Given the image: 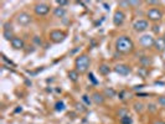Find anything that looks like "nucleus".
<instances>
[{"label":"nucleus","mask_w":165,"mask_h":124,"mask_svg":"<svg viewBox=\"0 0 165 124\" xmlns=\"http://www.w3.org/2000/svg\"><path fill=\"white\" fill-rule=\"evenodd\" d=\"M116 48L120 54H129L134 48V44L131 37L128 36H119L116 40Z\"/></svg>","instance_id":"1"},{"label":"nucleus","mask_w":165,"mask_h":124,"mask_svg":"<svg viewBox=\"0 0 165 124\" xmlns=\"http://www.w3.org/2000/svg\"><path fill=\"white\" fill-rule=\"evenodd\" d=\"M89 65H91V61H89V57L87 55H81L76 58L75 61V66H76V71L78 73H84L87 72V69L89 68Z\"/></svg>","instance_id":"2"},{"label":"nucleus","mask_w":165,"mask_h":124,"mask_svg":"<svg viewBox=\"0 0 165 124\" xmlns=\"http://www.w3.org/2000/svg\"><path fill=\"white\" fill-rule=\"evenodd\" d=\"M139 42H140V45H142L143 47L149 48V47L154 46V44H155V39L152 36V35L145 34V35H143V36H140Z\"/></svg>","instance_id":"3"},{"label":"nucleus","mask_w":165,"mask_h":124,"mask_svg":"<svg viewBox=\"0 0 165 124\" xmlns=\"http://www.w3.org/2000/svg\"><path fill=\"white\" fill-rule=\"evenodd\" d=\"M65 37H66L65 32H62V31H60V30H53V31H51V34H50V39H51L55 44L62 42V41L65 40Z\"/></svg>","instance_id":"4"},{"label":"nucleus","mask_w":165,"mask_h":124,"mask_svg":"<svg viewBox=\"0 0 165 124\" xmlns=\"http://www.w3.org/2000/svg\"><path fill=\"white\" fill-rule=\"evenodd\" d=\"M31 20H32V17H31V15L27 14V12H20L19 15L16 16L17 24H20V25H23V26L29 25V24L31 23Z\"/></svg>","instance_id":"5"},{"label":"nucleus","mask_w":165,"mask_h":124,"mask_svg":"<svg viewBox=\"0 0 165 124\" xmlns=\"http://www.w3.org/2000/svg\"><path fill=\"white\" fill-rule=\"evenodd\" d=\"M146 16L149 17V20L152 21H159L161 17H163V12L156 9V8H153V9H149L148 12H146Z\"/></svg>","instance_id":"6"},{"label":"nucleus","mask_w":165,"mask_h":124,"mask_svg":"<svg viewBox=\"0 0 165 124\" xmlns=\"http://www.w3.org/2000/svg\"><path fill=\"white\" fill-rule=\"evenodd\" d=\"M148 27H149L148 21H146V20H143V19L137 20V21L133 24V29H134L137 32H143V31H145Z\"/></svg>","instance_id":"7"},{"label":"nucleus","mask_w":165,"mask_h":124,"mask_svg":"<svg viewBox=\"0 0 165 124\" xmlns=\"http://www.w3.org/2000/svg\"><path fill=\"white\" fill-rule=\"evenodd\" d=\"M50 11V6L47 4H44V3H40V4H36L35 5V12L40 15V16H44L46 14H48Z\"/></svg>","instance_id":"8"},{"label":"nucleus","mask_w":165,"mask_h":124,"mask_svg":"<svg viewBox=\"0 0 165 124\" xmlns=\"http://www.w3.org/2000/svg\"><path fill=\"white\" fill-rule=\"evenodd\" d=\"M114 71L118 73V75H120V76H128L131 73V67L129 66H127V65H117L116 67H114Z\"/></svg>","instance_id":"9"},{"label":"nucleus","mask_w":165,"mask_h":124,"mask_svg":"<svg viewBox=\"0 0 165 124\" xmlns=\"http://www.w3.org/2000/svg\"><path fill=\"white\" fill-rule=\"evenodd\" d=\"M124 19H125L124 12L120 11V10H117V11L114 12V15H113V24H114L116 26H120V25L124 23Z\"/></svg>","instance_id":"10"},{"label":"nucleus","mask_w":165,"mask_h":124,"mask_svg":"<svg viewBox=\"0 0 165 124\" xmlns=\"http://www.w3.org/2000/svg\"><path fill=\"white\" fill-rule=\"evenodd\" d=\"M10 42H11L13 48H15V50H21V48H24V46H25L24 40L20 39V37H16V36H15Z\"/></svg>","instance_id":"11"},{"label":"nucleus","mask_w":165,"mask_h":124,"mask_svg":"<svg viewBox=\"0 0 165 124\" xmlns=\"http://www.w3.org/2000/svg\"><path fill=\"white\" fill-rule=\"evenodd\" d=\"M154 47L156 48V51L164 52V51H165V39H164V37H158V39L155 40Z\"/></svg>","instance_id":"12"},{"label":"nucleus","mask_w":165,"mask_h":124,"mask_svg":"<svg viewBox=\"0 0 165 124\" xmlns=\"http://www.w3.org/2000/svg\"><path fill=\"white\" fill-rule=\"evenodd\" d=\"M92 101L96 103V104H103L104 103V96L98 93V92H95L92 94Z\"/></svg>","instance_id":"13"},{"label":"nucleus","mask_w":165,"mask_h":124,"mask_svg":"<svg viewBox=\"0 0 165 124\" xmlns=\"http://www.w3.org/2000/svg\"><path fill=\"white\" fill-rule=\"evenodd\" d=\"M78 77H80V73L77 72L76 69H72L68 72V78L72 81V82H77L78 81Z\"/></svg>","instance_id":"14"},{"label":"nucleus","mask_w":165,"mask_h":124,"mask_svg":"<svg viewBox=\"0 0 165 124\" xmlns=\"http://www.w3.org/2000/svg\"><path fill=\"white\" fill-rule=\"evenodd\" d=\"M53 15L56 16V17H60V19H61V17H63L66 15V10L63 8H61V6H59V8H56V9L53 10Z\"/></svg>","instance_id":"15"},{"label":"nucleus","mask_w":165,"mask_h":124,"mask_svg":"<svg viewBox=\"0 0 165 124\" xmlns=\"http://www.w3.org/2000/svg\"><path fill=\"white\" fill-rule=\"evenodd\" d=\"M98 71H99V73L101 75H108L109 72H111V68H109V66L108 65H106V63H103V65H101L99 67H98Z\"/></svg>","instance_id":"16"},{"label":"nucleus","mask_w":165,"mask_h":124,"mask_svg":"<svg viewBox=\"0 0 165 124\" xmlns=\"http://www.w3.org/2000/svg\"><path fill=\"white\" fill-rule=\"evenodd\" d=\"M65 108H66L65 107V103L62 101H59V102L55 103V111H56V112H63Z\"/></svg>","instance_id":"17"},{"label":"nucleus","mask_w":165,"mask_h":124,"mask_svg":"<svg viewBox=\"0 0 165 124\" xmlns=\"http://www.w3.org/2000/svg\"><path fill=\"white\" fill-rule=\"evenodd\" d=\"M140 63H142L143 67L145 68V67H148V66L152 63V58H149L148 56H143V57L140 58Z\"/></svg>","instance_id":"18"},{"label":"nucleus","mask_w":165,"mask_h":124,"mask_svg":"<svg viewBox=\"0 0 165 124\" xmlns=\"http://www.w3.org/2000/svg\"><path fill=\"white\" fill-rule=\"evenodd\" d=\"M3 35H4V37H5L6 40H10V41L15 37V36H13V30H4Z\"/></svg>","instance_id":"19"},{"label":"nucleus","mask_w":165,"mask_h":124,"mask_svg":"<svg viewBox=\"0 0 165 124\" xmlns=\"http://www.w3.org/2000/svg\"><path fill=\"white\" fill-rule=\"evenodd\" d=\"M120 123L122 124H132L133 123V119L129 117V115H123L120 118Z\"/></svg>","instance_id":"20"},{"label":"nucleus","mask_w":165,"mask_h":124,"mask_svg":"<svg viewBox=\"0 0 165 124\" xmlns=\"http://www.w3.org/2000/svg\"><path fill=\"white\" fill-rule=\"evenodd\" d=\"M104 94L107 97H114L116 96V91L113 90V88H106V90H104Z\"/></svg>","instance_id":"21"},{"label":"nucleus","mask_w":165,"mask_h":124,"mask_svg":"<svg viewBox=\"0 0 165 124\" xmlns=\"http://www.w3.org/2000/svg\"><path fill=\"white\" fill-rule=\"evenodd\" d=\"M82 101H83V102H84V103H86L87 105H89L91 103H92V101H91V99H89V97H88L87 94H84V96H82Z\"/></svg>","instance_id":"22"},{"label":"nucleus","mask_w":165,"mask_h":124,"mask_svg":"<svg viewBox=\"0 0 165 124\" xmlns=\"http://www.w3.org/2000/svg\"><path fill=\"white\" fill-rule=\"evenodd\" d=\"M134 108H135L137 112H142L143 111V104L142 103H135L134 104Z\"/></svg>","instance_id":"23"},{"label":"nucleus","mask_w":165,"mask_h":124,"mask_svg":"<svg viewBox=\"0 0 165 124\" xmlns=\"http://www.w3.org/2000/svg\"><path fill=\"white\" fill-rule=\"evenodd\" d=\"M56 3H57V4H59V6H61V8H62V6H67V5L70 4L68 2H65V0H57Z\"/></svg>","instance_id":"24"},{"label":"nucleus","mask_w":165,"mask_h":124,"mask_svg":"<svg viewBox=\"0 0 165 124\" xmlns=\"http://www.w3.org/2000/svg\"><path fill=\"white\" fill-rule=\"evenodd\" d=\"M88 78L91 80V82H92L93 84H97V83H98V81H97V80L95 78V76H93V73H89V75H88Z\"/></svg>","instance_id":"25"},{"label":"nucleus","mask_w":165,"mask_h":124,"mask_svg":"<svg viewBox=\"0 0 165 124\" xmlns=\"http://www.w3.org/2000/svg\"><path fill=\"white\" fill-rule=\"evenodd\" d=\"M119 6L120 8H127V6H131L129 2H119Z\"/></svg>","instance_id":"26"},{"label":"nucleus","mask_w":165,"mask_h":124,"mask_svg":"<svg viewBox=\"0 0 165 124\" xmlns=\"http://www.w3.org/2000/svg\"><path fill=\"white\" fill-rule=\"evenodd\" d=\"M159 104L161 105V107H164L165 108V97H159Z\"/></svg>","instance_id":"27"},{"label":"nucleus","mask_w":165,"mask_h":124,"mask_svg":"<svg viewBox=\"0 0 165 124\" xmlns=\"http://www.w3.org/2000/svg\"><path fill=\"white\" fill-rule=\"evenodd\" d=\"M4 30H11V25L9 23H5L4 24Z\"/></svg>","instance_id":"28"},{"label":"nucleus","mask_w":165,"mask_h":124,"mask_svg":"<svg viewBox=\"0 0 165 124\" xmlns=\"http://www.w3.org/2000/svg\"><path fill=\"white\" fill-rule=\"evenodd\" d=\"M131 3V6H138L140 5V2H129Z\"/></svg>","instance_id":"29"},{"label":"nucleus","mask_w":165,"mask_h":124,"mask_svg":"<svg viewBox=\"0 0 165 124\" xmlns=\"http://www.w3.org/2000/svg\"><path fill=\"white\" fill-rule=\"evenodd\" d=\"M153 31H154V32H159V31H160V27H159L158 25H154V26H153Z\"/></svg>","instance_id":"30"},{"label":"nucleus","mask_w":165,"mask_h":124,"mask_svg":"<svg viewBox=\"0 0 165 124\" xmlns=\"http://www.w3.org/2000/svg\"><path fill=\"white\" fill-rule=\"evenodd\" d=\"M139 73H140V75H143V76H145V75H146V71L143 68V69H140V71H139Z\"/></svg>","instance_id":"31"},{"label":"nucleus","mask_w":165,"mask_h":124,"mask_svg":"<svg viewBox=\"0 0 165 124\" xmlns=\"http://www.w3.org/2000/svg\"><path fill=\"white\" fill-rule=\"evenodd\" d=\"M143 87H144L143 84H140V86H135V87H134V90H140V88H143Z\"/></svg>","instance_id":"32"},{"label":"nucleus","mask_w":165,"mask_h":124,"mask_svg":"<svg viewBox=\"0 0 165 124\" xmlns=\"http://www.w3.org/2000/svg\"><path fill=\"white\" fill-rule=\"evenodd\" d=\"M148 107H149V108H150V109H152L153 112L155 111V108H154V104H150V105H148Z\"/></svg>","instance_id":"33"},{"label":"nucleus","mask_w":165,"mask_h":124,"mask_svg":"<svg viewBox=\"0 0 165 124\" xmlns=\"http://www.w3.org/2000/svg\"><path fill=\"white\" fill-rule=\"evenodd\" d=\"M103 6H104V9H106V10H109V6H108L107 4H104V3H103Z\"/></svg>","instance_id":"34"},{"label":"nucleus","mask_w":165,"mask_h":124,"mask_svg":"<svg viewBox=\"0 0 165 124\" xmlns=\"http://www.w3.org/2000/svg\"><path fill=\"white\" fill-rule=\"evenodd\" d=\"M21 111H23V108H21V107H20V108H16V109H15V112H16V113H17V112H21Z\"/></svg>","instance_id":"35"},{"label":"nucleus","mask_w":165,"mask_h":124,"mask_svg":"<svg viewBox=\"0 0 165 124\" xmlns=\"http://www.w3.org/2000/svg\"><path fill=\"white\" fill-rule=\"evenodd\" d=\"M138 96H139V97H146V94H145V93H142V94H138Z\"/></svg>","instance_id":"36"},{"label":"nucleus","mask_w":165,"mask_h":124,"mask_svg":"<svg viewBox=\"0 0 165 124\" xmlns=\"http://www.w3.org/2000/svg\"><path fill=\"white\" fill-rule=\"evenodd\" d=\"M155 124H164V123H163V122H156Z\"/></svg>","instance_id":"37"},{"label":"nucleus","mask_w":165,"mask_h":124,"mask_svg":"<svg viewBox=\"0 0 165 124\" xmlns=\"http://www.w3.org/2000/svg\"><path fill=\"white\" fill-rule=\"evenodd\" d=\"M164 39H165V34H164Z\"/></svg>","instance_id":"38"}]
</instances>
